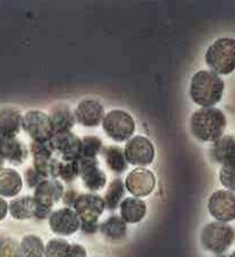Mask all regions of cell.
<instances>
[{
    "mask_svg": "<svg viewBox=\"0 0 235 257\" xmlns=\"http://www.w3.org/2000/svg\"><path fill=\"white\" fill-rule=\"evenodd\" d=\"M225 83L211 70L197 71L190 82V98L202 108L214 107L224 95Z\"/></svg>",
    "mask_w": 235,
    "mask_h": 257,
    "instance_id": "cell-1",
    "label": "cell"
},
{
    "mask_svg": "<svg viewBox=\"0 0 235 257\" xmlns=\"http://www.w3.org/2000/svg\"><path fill=\"white\" fill-rule=\"evenodd\" d=\"M227 119L224 112L214 107L201 108L190 117V130L195 138L205 143H213L224 136Z\"/></svg>",
    "mask_w": 235,
    "mask_h": 257,
    "instance_id": "cell-2",
    "label": "cell"
},
{
    "mask_svg": "<svg viewBox=\"0 0 235 257\" xmlns=\"http://www.w3.org/2000/svg\"><path fill=\"white\" fill-rule=\"evenodd\" d=\"M73 208L81 222V231L95 234L99 231V218L106 209L103 198L95 193H83L77 196Z\"/></svg>",
    "mask_w": 235,
    "mask_h": 257,
    "instance_id": "cell-3",
    "label": "cell"
},
{
    "mask_svg": "<svg viewBox=\"0 0 235 257\" xmlns=\"http://www.w3.org/2000/svg\"><path fill=\"white\" fill-rule=\"evenodd\" d=\"M205 62L214 74H232L235 70V39H217L206 51Z\"/></svg>",
    "mask_w": 235,
    "mask_h": 257,
    "instance_id": "cell-4",
    "label": "cell"
},
{
    "mask_svg": "<svg viewBox=\"0 0 235 257\" xmlns=\"http://www.w3.org/2000/svg\"><path fill=\"white\" fill-rule=\"evenodd\" d=\"M65 187L58 179H45L35 188L33 198L36 202L34 218L43 220L49 218L52 208L62 199Z\"/></svg>",
    "mask_w": 235,
    "mask_h": 257,
    "instance_id": "cell-5",
    "label": "cell"
},
{
    "mask_svg": "<svg viewBox=\"0 0 235 257\" xmlns=\"http://www.w3.org/2000/svg\"><path fill=\"white\" fill-rule=\"evenodd\" d=\"M201 242L206 250L216 255H222L235 242L234 227L228 223H210L203 228Z\"/></svg>",
    "mask_w": 235,
    "mask_h": 257,
    "instance_id": "cell-6",
    "label": "cell"
},
{
    "mask_svg": "<svg viewBox=\"0 0 235 257\" xmlns=\"http://www.w3.org/2000/svg\"><path fill=\"white\" fill-rule=\"evenodd\" d=\"M102 127L106 135L115 142L123 143L132 138L135 131V123L129 112L121 109H114L105 115Z\"/></svg>",
    "mask_w": 235,
    "mask_h": 257,
    "instance_id": "cell-7",
    "label": "cell"
},
{
    "mask_svg": "<svg viewBox=\"0 0 235 257\" xmlns=\"http://www.w3.org/2000/svg\"><path fill=\"white\" fill-rule=\"evenodd\" d=\"M21 126L36 143H49L54 136L50 116L41 110H30L22 116Z\"/></svg>",
    "mask_w": 235,
    "mask_h": 257,
    "instance_id": "cell-8",
    "label": "cell"
},
{
    "mask_svg": "<svg viewBox=\"0 0 235 257\" xmlns=\"http://www.w3.org/2000/svg\"><path fill=\"white\" fill-rule=\"evenodd\" d=\"M155 147L153 143L145 136H134L126 142L124 155L127 163L132 166L143 168L154 162Z\"/></svg>",
    "mask_w": 235,
    "mask_h": 257,
    "instance_id": "cell-9",
    "label": "cell"
},
{
    "mask_svg": "<svg viewBox=\"0 0 235 257\" xmlns=\"http://www.w3.org/2000/svg\"><path fill=\"white\" fill-rule=\"evenodd\" d=\"M30 151L33 154L34 168L45 179H58L59 159L54 156L49 143L31 142Z\"/></svg>",
    "mask_w": 235,
    "mask_h": 257,
    "instance_id": "cell-10",
    "label": "cell"
},
{
    "mask_svg": "<svg viewBox=\"0 0 235 257\" xmlns=\"http://www.w3.org/2000/svg\"><path fill=\"white\" fill-rule=\"evenodd\" d=\"M208 209L217 222L229 223L235 220V193L219 190L210 196Z\"/></svg>",
    "mask_w": 235,
    "mask_h": 257,
    "instance_id": "cell-11",
    "label": "cell"
},
{
    "mask_svg": "<svg viewBox=\"0 0 235 257\" xmlns=\"http://www.w3.org/2000/svg\"><path fill=\"white\" fill-rule=\"evenodd\" d=\"M50 145L54 154H58L61 160L78 161L81 159L82 139L71 131L54 134Z\"/></svg>",
    "mask_w": 235,
    "mask_h": 257,
    "instance_id": "cell-12",
    "label": "cell"
},
{
    "mask_svg": "<svg viewBox=\"0 0 235 257\" xmlns=\"http://www.w3.org/2000/svg\"><path fill=\"white\" fill-rule=\"evenodd\" d=\"M126 191L134 198H145L150 195L156 186V177L154 172L146 168H135L127 175L125 182Z\"/></svg>",
    "mask_w": 235,
    "mask_h": 257,
    "instance_id": "cell-13",
    "label": "cell"
},
{
    "mask_svg": "<svg viewBox=\"0 0 235 257\" xmlns=\"http://www.w3.org/2000/svg\"><path fill=\"white\" fill-rule=\"evenodd\" d=\"M78 177L83 185L91 192L101 191L107 184V177L100 168L98 159H79Z\"/></svg>",
    "mask_w": 235,
    "mask_h": 257,
    "instance_id": "cell-14",
    "label": "cell"
},
{
    "mask_svg": "<svg viewBox=\"0 0 235 257\" xmlns=\"http://www.w3.org/2000/svg\"><path fill=\"white\" fill-rule=\"evenodd\" d=\"M49 225L54 234L69 236L75 234L81 227L78 216L71 208H61L52 211L49 217Z\"/></svg>",
    "mask_w": 235,
    "mask_h": 257,
    "instance_id": "cell-15",
    "label": "cell"
},
{
    "mask_svg": "<svg viewBox=\"0 0 235 257\" xmlns=\"http://www.w3.org/2000/svg\"><path fill=\"white\" fill-rule=\"evenodd\" d=\"M105 117L102 103L94 99H85L78 103L75 111L76 122L85 127H97Z\"/></svg>",
    "mask_w": 235,
    "mask_h": 257,
    "instance_id": "cell-16",
    "label": "cell"
},
{
    "mask_svg": "<svg viewBox=\"0 0 235 257\" xmlns=\"http://www.w3.org/2000/svg\"><path fill=\"white\" fill-rule=\"evenodd\" d=\"M0 153L4 160H7L14 166H21L29 155L27 145L19 140L17 137L0 138Z\"/></svg>",
    "mask_w": 235,
    "mask_h": 257,
    "instance_id": "cell-17",
    "label": "cell"
},
{
    "mask_svg": "<svg viewBox=\"0 0 235 257\" xmlns=\"http://www.w3.org/2000/svg\"><path fill=\"white\" fill-rule=\"evenodd\" d=\"M211 158L217 163L225 166L235 161V137L225 135L213 142L210 151Z\"/></svg>",
    "mask_w": 235,
    "mask_h": 257,
    "instance_id": "cell-18",
    "label": "cell"
},
{
    "mask_svg": "<svg viewBox=\"0 0 235 257\" xmlns=\"http://www.w3.org/2000/svg\"><path fill=\"white\" fill-rule=\"evenodd\" d=\"M121 217L126 224H138L145 218L147 214V204L145 201L130 196L125 198L119 204Z\"/></svg>",
    "mask_w": 235,
    "mask_h": 257,
    "instance_id": "cell-19",
    "label": "cell"
},
{
    "mask_svg": "<svg viewBox=\"0 0 235 257\" xmlns=\"http://www.w3.org/2000/svg\"><path fill=\"white\" fill-rule=\"evenodd\" d=\"M23 182L17 170L12 168L0 169V196L14 198L22 190Z\"/></svg>",
    "mask_w": 235,
    "mask_h": 257,
    "instance_id": "cell-20",
    "label": "cell"
},
{
    "mask_svg": "<svg viewBox=\"0 0 235 257\" xmlns=\"http://www.w3.org/2000/svg\"><path fill=\"white\" fill-rule=\"evenodd\" d=\"M22 116L19 110L5 108L0 110V138H13L21 130Z\"/></svg>",
    "mask_w": 235,
    "mask_h": 257,
    "instance_id": "cell-21",
    "label": "cell"
},
{
    "mask_svg": "<svg viewBox=\"0 0 235 257\" xmlns=\"http://www.w3.org/2000/svg\"><path fill=\"white\" fill-rule=\"evenodd\" d=\"M99 231L105 238L111 242H121L127 235L126 223L121 216H110L102 224L99 225Z\"/></svg>",
    "mask_w": 235,
    "mask_h": 257,
    "instance_id": "cell-22",
    "label": "cell"
},
{
    "mask_svg": "<svg viewBox=\"0 0 235 257\" xmlns=\"http://www.w3.org/2000/svg\"><path fill=\"white\" fill-rule=\"evenodd\" d=\"M50 119L53 126L54 134L57 132H68L75 126V114L66 104H60L51 111Z\"/></svg>",
    "mask_w": 235,
    "mask_h": 257,
    "instance_id": "cell-23",
    "label": "cell"
},
{
    "mask_svg": "<svg viewBox=\"0 0 235 257\" xmlns=\"http://www.w3.org/2000/svg\"><path fill=\"white\" fill-rule=\"evenodd\" d=\"M11 216L17 220L31 219L35 217L36 202L33 196H20L12 200L9 204Z\"/></svg>",
    "mask_w": 235,
    "mask_h": 257,
    "instance_id": "cell-24",
    "label": "cell"
},
{
    "mask_svg": "<svg viewBox=\"0 0 235 257\" xmlns=\"http://www.w3.org/2000/svg\"><path fill=\"white\" fill-rule=\"evenodd\" d=\"M106 163L115 174H123L129 168V163L125 159L124 151L118 146H108L103 150Z\"/></svg>",
    "mask_w": 235,
    "mask_h": 257,
    "instance_id": "cell-25",
    "label": "cell"
},
{
    "mask_svg": "<svg viewBox=\"0 0 235 257\" xmlns=\"http://www.w3.org/2000/svg\"><path fill=\"white\" fill-rule=\"evenodd\" d=\"M124 194H125L124 182H123L121 178L114 179L113 182L108 185V190H107L105 198H103L106 209H108L109 211L116 210L117 207H119V204H121V202L123 201Z\"/></svg>",
    "mask_w": 235,
    "mask_h": 257,
    "instance_id": "cell-26",
    "label": "cell"
},
{
    "mask_svg": "<svg viewBox=\"0 0 235 257\" xmlns=\"http://www.w3.org/2000/svg\"><path fill=\"white\" fill-rule=\"evenodd\" d=\"M45 246L42 239L37 235H26L20 243V254L21 257H44Z\"/></svg>",
    "mask_w": 235,
    "mask_h": 257,
    "instance_id": "cell-27",
    "label": "cell"
},
{
    "mask_svg": "<svg viewBox=\"0 0 235 257\" xmlns=\"http://www.w3.org/2000/svg\"><path fill=\"white\" fill-rule=\"evenodd\" d=\"M103 145L97 136H85L82 138L81 159H97L102 152Z\"/></svg>",
    "mask_w": 235,
    "mask_h": 257,
    "instance_id": "cell-28",
    "label": "cell"
},
{
    "mask_svg": "<svg viewBox=\"0 0 235 257\" xmlns=\"http://www.w3.org/2000/svg\"><path fill=\"white\" fill-rule=\"evenodd\" d=\"M78 177V161L60 160L58 166V178L65 183H73Z\"/></svg>",
    "mask_w": 235,
    "mask_h": 257,
    "instance_id": "cell-29",
    "label": "cell"
},
{
    "mask_svg": "<svg viewBox=\"0 0 235 257\" xmlns=\"http://www.w3.org/2000/svg\"><path fill=\"white\" fill-rule=\"evenodd\" d=\"M70 243L65 239H52L45 246L44 257H65Z\"/></svg>",
    "mask_w": 235,
    "mask_h": 257,
    "instance_id": "cell-30",
    "label": "cell"
},
{
    "mask_svg": "<svg viewBox=\"0 0 235 257\" xmlns=\"http://www.w3.org/2000/svg\"><path fill=\"white\" fill-rule=\"evenodd\" d=\"M219 179L222 186L227 188V191L235 192V161L225 166H221L219 172Z\"/></svg>",
    "mask_w": 235,
    "mask_h": 257,
    "instance_id": "cell-31",
    "label": "cell"
},
{
    "mask_svg": "<svg viewBox=\"0 0 235 257\" xmlns=\"http://www.w3.org/2000/svg\"><path fill=\"white\" fill-rule=\"evenodd\" d=\"M0 257H21L20 244L13 239L0 236Z\"/></svg>",
    "mask_w": 235,
    "mask_h": 257,
    "instance_id": "cell-32",
    "label": "cell"
},
{
    "mask_svg": "<svg viewBox=\"0 0 235 257\" xmlns=\"http://www.w3.org/2000/svg\"><path fill=\"white\" fill-rule=\"evenodd\" d=\"M25 176H26V183L28 185V187L34 188V190L43 182V180H45V178H44L39 172L35 170L34 167L28 168L25 172Z\"/></svg>",
    "mask_w": 235,
    "mask_h": 257,
    "instance_id": "cell-33",
    "label": "cell"
},
{
    "mask_svg": "<svg viewBox=\"0 0 235 257\" xmlns=\"http://www.w3.org/2000/svg\"><path fill=\"white\" fill-rule=\"evenodd\" d=\"M65 257H87V254L84 247L81 246V244L74 243L70 244L69 248H68Z\"/></svg>",
    "mask_w": 235,
    "mask_h": 257,
    "instance_id": "cell-34",
    "label": "cell"
},
{
    "mask_svg": "<svg viewBox=\"0 0 235 257\" xmlns=\"http://www.w3.org/2000/svg\"><path fill=\"white\" fill-rule=\"evenodd\" d=\"M78 195L79 194L75 190H68L67 192L63 193V196H62L63 203L66 204L67 208L73 209L74 204H75V201H76V199H77Z\"/></svg>",
    "mask_w": 235,
    "mask_h": 257,
    "instance_id": "cell-35",
    "label": "cell"
},
{
    "mask_svg": "<svg viewBox=\"0 0 235 257\" xmlns=\"http://www.w3.org/2000/svg\"><path fill=\"white\" fill-rule=\"evenodd\" d=\"M7 212H9V204L0 196V222L7 216Z\"/></svg>",
    "mask_w": 235,
    "mask_h": 257,
    "instance_id": "cell-36",
    "label": "cell"
},
{
    "mask_svg": "<svg viewBox=\"0 0 235 257\" xmlns=\"http://www.w3.org/2000/svg\"><path fill=\"white\" fill-rule=\"evenodd\" d=\"M4 162H5V160H4L3 155H2V153H0V169L3 168V166H4Z\"/></svg>",
    "mask_w": 235,
    "mask_h": 257,
    "instance_id": "cell-37",
    "label": "cell"
},
{
    "mask_svg": "<svg viewBox=\"0 0 235 257\" xmlns=\"http://www.w3.org/2000/svg\"><path fill=\"white\" fill-rule=\"evenodd\" d=\"M227 257H235V250L232 252V255H229V256H227Z\"/></svg>",
    "mask_w": 235,
    "mask_h": 257,
    "instance_id": "cell-38",
    "label": "cell"
},
{
    "mask_svg": "<svg viewBox=\"0 0 235 257\" xmlns=\"http://www.w3.org/2000/svg\"><path fill=\"white\" fill-rule=\"evenodd\" d=\"M219 257H227V256H225V255H222V256H219Z\"/></svg>",
    "mask_w": 235,
    "mask_h": 257,
    "instance_id": "cell-39",
    "label": "cell"
}]
</instances>
